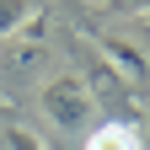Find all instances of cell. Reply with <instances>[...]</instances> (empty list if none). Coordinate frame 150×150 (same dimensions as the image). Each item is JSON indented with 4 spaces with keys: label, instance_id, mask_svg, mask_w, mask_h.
<instances>
[{
    "label": "cell",
    "instance_id": "8992f818",
    "mask_svg": "<svg viewBox=\"0 0 150 150\" xmlns=\"http://www.w3.org/2000/svg\"><path fill=\"white\" fill-rule=\"evenodd\" d=\"M118 11H145V0H112Z\"/></svg>",
    "mask_w": 150,
    "mask_h": 150
},
{
    "label": "cell",
    "instance_id": "6da1fadb",
    "mask_svg": "<svg viewBox=\"0 0 150 150\" xmlns=\"http://www.w3.org/2000/svg\"><path fill=\"white\" fill-rule=\"evenodd\" d=\"M91 86L81 81V75H54V81H43V91H38V107H43V118L54 129H86L91 123Z\"/></svg>",
    "mask_w": 150,
    "mask_h": 150
},
{
    "label": "cell",
    "instance_id": "277c9868",
    "mask_svg": "<svg viewBox=\"0 0 150 150\" xmlns=\"http://www.w3.org/2000/svg\"><path fill=\"white\" fill-rule=\"evenodd\" d=\"M32 11H38V0H0V38L22 32L32 22Z\"/></svg>",
    "mask_w": 150,
    "mask_h": 150
},
{
    "label": "cell",
    "instance_id": "7a4b0ae2",
    "mask_svg": "<svg viewBox=\"0 0 150 150\" xmlns=\"http://www.w3.org/2000/svg\"><path fill=\"white\" fill-rule=\"evenodd\" d=\"M86 150H145V134H139L134 123L112 118V123H97L86 134Z\"/></svg>",
    "mask_w": 150,
    "mask_h": 150
},
{
    "label": "cell",
    "instance_id": "5b68a950",
    "mask_svg": "<svg viewBox=\"0 0 150 150\" xmlns=\"http://www.w3.org/2000/svg\"><path fill=\"white\" fill-rule=\"evenodd\" d=\"M0 150H48V145H43V134L27 129V123H0Z\"/></svg>",
    "mask_w": 150,
    "mask_h": 150
},
{
    "label": "cell",
    "instance_id": "3957f363",
    "mask_svg": "<svg viewBox=\"0 0 150 150\" xmlns=\"http://www.w3.org/2000/svg\"><path fill=\"white\" fill-rule=\"evenodd\" d=\"M102 48H107V59L118 64L129 81H145V54L134 48V43H118V38H102Z\"/></svg>",
    "mask_w": 150,
    "mask_h": 150
}]
</instances>
